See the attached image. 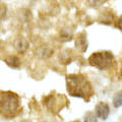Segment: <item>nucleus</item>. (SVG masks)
Segmentation results:
<instances>
[{"mask_svg":"<svg viewBox=\"0 0 122 122\" xmlns=\"http://www.w3.org/2000/svg\"><path fill=\"white\" fill-rule=\"evenodd\" d=\"M114 57L111 52H96L89 58V63L98 69H106L111 66Z\"/></svg>","mask_w":122,"mask_h":122,"instance_id":"nucleus-3","label":"nucleus"},{"mask_svg":"<svg viewBox=\"0 0 122 122\" xmlns=\"http://www.w3.org/2000/svg\"><path fill=\"white\" fill-rule=\"evenodd\" d=\"M85 122H98V117L94 112L87 111L85 114V118H83Z\"/></svg>","mask_w":122,"mask_h":122,"instance_id":"nucleus-15","label":"nucleus"},{"mask_svg":"<svg viewBox=\"0 0 122 122\" xmlns=\"http://www.w3.org/2000/svg\"><path fill=\"white\" fill-rule=\"evenodd\" d=\"M95 114L97 115L98 118H101L103 120H106L110 114V108L107 103L100 102L98 103L95 107Z\"/></svg>","mask_w":122,"mask_h":122,"instance_id":"nucleus-7","label":"nucleus"},{"mask_svg":"<svg viewBox=\"0 0 122 122\" xmlns=\"http://www.w3.org/2000/svg\"><path fill=\"white\" fill-rule=\"evenodd\" d=\"M21 122H32V121H30V120H22Z\"/></svg>","mask_w":122,"mask_h":122,"instance_id":"nucleus-20","label":"nucleus"},{"mask_svg":"<svg viewBox=\"0 0 122 122\" xmlns=\"http://www.w3.org/2000/svg\"><path fill=\"white\" fill-rule=\"evenodd\" d=\"M21 111L20 98L13 92H1L0 93V113L8 119L17 116Z\"/></svg>","mask_w":122,"mask_h":122,"instance_id":"nucleus-2","label":"nucleus"},{"mask_svg":"<svg viewBox=\"0 0 122 122\" xmlns=\"http://www.w3.org/2000/svg\"><path fill=\"white\" fill-rule=\"evenodd\" d=\"M7 11H8V9H7L6 4H4V3H0V21L5 20V17L7 15Z\"/></svg>","mask_w":122,"mask_h":122,"instance_id":"nucleus-16","label":"nucleus"},{"mask_svg":"<svg viewBox=\"0 0 122 122\" xmlns=\"http://www.w3.org/2000/svg\"><path fill=\"white\" fill-rule=\"evenodd\" d=\"M16 15H17L18 20L24 21V22L30 21V20H32V12H30V10L28 9V8H25V7L18 9L17 12H16Z\"/></svg>","mask_w":122,"mask_h":122,"instance_id":"nucleus-11","label":"nucleus"},{"mask_svg":"<svg viewBox=\"0 0 122 122\" xmlns=\"http://www.w3.org/2000/svg\"><path fill=\"white\" fill-rule=\"evenodd\" d=\"M67 91L71 96L89 99L93 95L91 83L81 74H69L66 77Z\"/></svg>","mask_w":122,"mask_h":122,"instance_id":"nucleus-1","label":"nucleus"},{"mask_svg":"<svg viewBox=\"0 0 122 122\" xmlns=\"http://www.w3.org/2000/svg\"><path fill=\"white\" fill-rule=\"evenodd\" d=\"M113 106L115 108H119L122 106V90L118 91L115 94V96L113 98Z\"/></svg>","mask_w":122,"mask_h":122,"instance_id":"nucleus-14","label":"nucleus"},{"mask_svg":"<svg viewBox=\"0 0 122 122\" xmlns=\"http://www.w3.org/2000/svg\"><path fill=\"white\" fill-rule=\"evenodd\" d=\"M71 122H81L79 120H74V121H71Z\"/></svg>","mask_w":122,"mask_h":122,"instance_id":"nucleus-21","label":"nucleus"},{"mask_svg":"<svg viewBox=\"0 0 122 122\" xmlns=\"http://www.w3.org/2000/svg\"><path fill=\"white\" fill-rule=\"evenodd\" d=\"M12 46L16 52L24 54V53L28 51L30 44H29V41L25 37H16L12 42Z\"/></svg>","mask_w":122,"mask_h":122,"instance_id":"nucleus-5","label":"nucleus"},{"mask_svg":"<svg viewBox=\"0 0 122 122\" xmlns=\"http://www.w3.org/2000/svg\"><path fill=\"white\" fill-rule=\"evenodd\" d=\"M87 2H89V4L93 7H99L101 6L103 3L105 2V0H87Z\"/></svg>","mask_w":122,"mask_h":122,"instance_id":"nucleus-17","label":"nucleus"},{"mask_svg":"<svg viewBox=\"0 0 122 122\" xmlns=\"http://www.w3.org/2000/svg\"><path fill=\"white\" fill-rule=\"evenodd\" d=\"M64 96H60V95H48L44 98V105L46 106L49 111L51 112H55V111H59L60 109L63 108V104L62 103H65L67 101H60Z\"/></svg>","mask_w":122,"mask_h":122,"instance_id":"nucleus-4","label":"nucleus"},{"mask_svg":"<svg viewBox=\"0 0 122 122\" xmlns=\"http://www.w3.org/2000/svg\"><path fill=\"white\" fill-rule=\"evenodd\" d=\"M71 56H72V53L69 49H65L63 50L62 52H60L59 54V58H60V61L63 63H68L70 62L71 60Z\"/></svg>","mask_w":122,"mask_h":122,"instance_id":"nucleus-12","label":"nucleus"},{"mask_svg":"<svg viewBox=\"0 0 122 122\" xmlns=\"http://www.w3.org/2000/svg\"><path fill=\"white\" fill-rule=\"evenodd\" d=\"M115 17H114L113 12H111L110 10H105L104 12H102L100 14V17H99V20L102 24L105 25H112Z\"/></svg>","mask_w":122,"mask_h":122,"instance_id":"nucleus-10","label":"nucleus"},{"mask_svg":"<svg viewBox=\"0 0 122 122\" xmlns=\"http://www.w3.org/2000/svg\"><path fill=\"white\" fill-rule=\"evenodd\" d=\"M3 47H4V43H3L2 40H0V50H2Z\"/></svg>","mask_w":122,"mask_h":122,"instance_id":"nucleus-19","label":"nucleus"},{"mask_svg":"<svg viewBox=\"0 0 122 122\" xmlns=\"http://www.w3.org/2000/svg\"><path fill=\"white\" fill-rule=\"evenodd\" d=\"M4 62L7 66H9L10 68H13V69H17L21 65V60L16 55H8L4 57Z\"/></svg>","mask_w":122,"mask_h":122,"instance_id":"nucleus-9","label":"nucleus"},{"mask_svg":"<svg viewBox=\"0 0 122 122\" xmlns=\"http://www.w3.org/2000/svg\"><path fill=\"white\" fill-rule=\"evenodd\" d=\"M117 26H118V29H119L120 30H122V15L118 18V20H117Z\"/></svg>","mask_w":122,"mask_h":122,"instance_id":"nucleus-18","label":"nucleus"},{"mask_svg":"<svg viewBox=\"0 0 122 122\" xmlns=\"http://www.w3.org/2000/svg\"><path fill=\"white\" fill-rule=\"evenodd\" d=\"M60 39L62 41H69L72 37V30L68 28H63L60 30Z\"/></svg>","mask_w":122,"mask_h":122,"instance_id":"nucleus-13","label":"nucleus"},{"mask_svg":"<svg viewBox=\"0 0 122 122\" xmlns=\"http://www.w3.org/2000/svg\"><path fill=\"white\" fill-rule=\"evenodd\" d=\"M54 54V49L49 45H41L36 49V56L40 59H49Z\"/></svg>","mask_w":122,"mask_h":122,"instance_id":"nucleus-6","label":"nucleus"},{"mask_svg":"<svg viewBox=\"0 0 122 122\" xmlns=\"http://www.w3.org/2000/svg\"><path fill=\"white\" fill-rule=\"evenodd\" d=\"M75 48L81 53H85L87 49V41L86 35L85 33H81L75 39Z\"/></svg>","mask_w":122,"mask_h":122,"instance_id":"nucleus-8","label":"nucleus"}]
</instances>
